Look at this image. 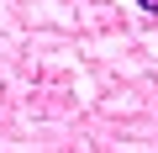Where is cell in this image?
Returning a JSON list of instances; mask_svg holds the SVG:
<instances>
[{"mask_svg":"<svg viewBox=\"0 0 158 153\" xmlns=\"http://www.w3.org/2000/svg\"><path fill=\"white\" fill-rule=\"evenodd\" d=\"M137 6H142V11H148V16H158V0H137Z\"/></svg>","mask_w":158,"mask_h":153,"instance_id":"6da1fadb","label":"cell"}]
</instances>
